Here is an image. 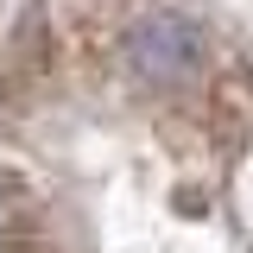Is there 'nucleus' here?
<instances>
[{
  "label": "nucleus",
  "mask_w": 253,
  "mask_h": 253,
  "mask_svg": "<svg viewBox=\"0 0 253 253\" xmlns=\"http://www.w3.org/2000/svg\"><path fill=\"white\" fill-rule=\"evenodd\" d=\"M121 57H126V70H133L139 83H152V89H184V83H196L209 44H203V32L190 26L184 13H146V19L126 26Z\"/></svg>",
  "instance_id": "1"
}]
</instances>
